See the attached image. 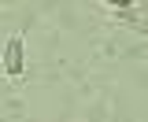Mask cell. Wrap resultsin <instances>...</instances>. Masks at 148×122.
<instances>
[{"label":"cell","mask_w":148,"mask_h":122,"mask_svg":"<svg viewBox=\"0 0 148 122\" xmlns=\"http://www.w3.org/2000/svg\"><path fill=\"white\" fill-rule=\"evenodd\" d=\"M22 70H26V52H22V34H15L4 45V74L8 78H18Z\"/></svg>","instance_id":"cell-1"}]
</instances>
